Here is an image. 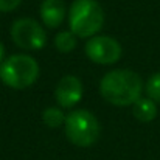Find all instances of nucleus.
I'll return each instance as SVG.
<instances>
[{
    "instance_id": "1",
    "label": "nucleus",
    "mask_w": 160,
    "mask_h": 160,
    "mask_svg": "<svg viewBox=\"0 0 160 160\" xmlns=\"http://www.w3.org/2000/svg\"><path fill=\"white\" fill-rule=\"evenodd\" d=\"M143 92V81L138 73L128 68H115L106 73L100 82V93L107 103L118 107L134 106Z\"/></svg>"
},
{
    "instance_id": "2",
    "label": "nucleus",
    "mask_w": 160,
    "mask_h": 160,
    "mask_svg": "<svg viewBox=\"0 0 160 160\" xmlns=\"http://www.w3.org/2000/svg\"><path fill=\"white\" fill-rule=\"evenodd\" d=\"M70 31L78 38H93L104 23V12L97 0H75L68 11Z\"/></svg>"
},
{
    "instance_id": "3",
    "label": "nucleus",
    "mask_w": 160,
    "mask_h": 160,
    "mask_svg": "<svg viewBox=\"0 0 160 160\" xmlns=\"http://www.w3.org/2000/svg\"><path fill=\"white\" fill-rule=\"evenodd\" d=\"M39 64L28 54H12L0 64V79L5 86L22 90L36 82Z\"/></svg>"
},
{
    "instance_id": "4",
    "label": "nucleus",
    "mask_w": 160,
    "mask_h": 160,
    "mask_svg": "<svg viewBox=\"0 0 160 160\" xmlns=\"http://www.w3.org/2000/svg\"><path fill=\"white\" fill-rule=\"evenodd\" d=\"M64 131L70 143L79 148H89L100 137V123L92 112L78 109L65 117Z\"/></svg>"
},
{
    "instance_id": "5",
    "label": "nucleus",
    "mask_w": 160,
    "mask_h": 160,
    "mask_svg": "<svg viewBox=\"0 0 160 160\" xmlns=\"http://www.w3.org/2000/svg\"><path fill=\"white\" fill-rule=\"evenodd\" d=\"M11 39L22 50H41L47 44V33L38 20L22 17L12 23Z\"/></svg>"
},
{
    "instance_id": "6",
    "label": "nucleus",
    "mask_w": 160,
    "mask_h": 160,
    "mask_svg": "<svg viewBox=\"0 0 160 160\" xmlns=\"http://www.w3.org/2000/svg\"><path fill=\"white\" fill-rule=\"evenodd\" d=\"M86 54L95 64L110 65L121 58V45L110 36H93L86 44Z\"/></svg>"
},
{
    "instance_id": "7",
    "label": "nucleus",
    "mask_w": 160,
    "mask_h": 160,
    "mask_svg": "<svg viewBox=\"0 0 160 160\" xmlns=\"http://www.w3.org/2000/svg\"><path fill=\"white\" fill-rule=\"evenodd\" d=\"M54 98L58 104L64 109L76 106L82 98V82L73 75H67L59 79L54 89Z\"/></svg>"
},
{
    "instance_id": "8",
    "label": "nucleus",
    "mask_w": 160,
    "mask_h": 160,
    "mask_svg": "<svg viewBox=\"0 0 160 160\" xmlns=\"http://www.w3.org/2000/svg\"><path fill=\"white\" fill-rule=\"evenodd\" d=\"M65 17V5L62 0H44L41 5V19L45 27L58 28Z\"/></svg>"
},
{
    "instance_id": "9",
    "label": "nucleus",
    "mask_w": 160,
    "mask_h": 160,
    "mask_svg": "<svg viewBox=\"0 0 160 160\" xmlns=\"http://www.w3.org/2000/svg\"><path fill=\"white\" fill-rule=\"evenodd\" d=\"M134 117L142 123H149L157 117V106L151 98H140L132 106Z\"/></svg>"
},
{
    "instance_id": "10",
    "label": "nucleus",
    "mask_w": 160,
    "mask_h": 160,
    "mask_svg": "<svg viewBox=\"0 0 160 160\" xmlns=\"http://www.w3.org/2000/svg\"><path fill=\"white\" fill-rule=\"evenodd\" d=\"M54 45L61 53H70L76 47V36L72 31H61L54 38Z\"/></svg>"
},
{
    "instance_id": "11",
    "label": "nucleus",
    "mask_w": 160,
    "mask_h": 160,
    "mask_svg": "<svg viewBox=\"0 0 160 160\" xmlns=\"http://www.w3.org/2000/svg\"><path fill=\"white\" fill-rule=\"evenodd\" d=\"M42 120L48 128H59L64 124L65 117L59 107H47L42 113Z\"/></svg>"
},
{
    "instance_id": "12",
    "label": "nucleus",
    "mask_w": 160,
    "mask_h": 160,
    "mask_svg": "<svg viewBox=\"0 0 160 160\" xmlns=\"http://www.w3.org/2000/svg\"><path fill=\"white\" fill-rule=\"evenodd\" d=\"M148 97L156 103H160V72L154 73L152 76H149L148 82H146V87H145Z\"/></svg>"
},
{
    "instance_id": "13",
    "label": "nucleus",
    "mask_w": 160,
    "mask_h": 160,
    "mask_svg": "<svg viewBox=\"0 0 160 160\" xmlns=\"http://www.w3.org/2000/svg\"><path fill=\"white\" fill-rule=\"evenodd\" d=\"M22 0H0V11L3 12H9L12 9H16L20 5Z\"/></svg>"
},
{
    "instance_id": "14",
    "label": "nucleus",
    "mask_w": 160,
    "mask_h": 160,
    "mask_svg": "<svg viewBox=\"0 0 160 160\" xmlns=\"http://www.w3.org/2000/svg\"><path fill=\"white\" fill-rule=\"evenodd\" d=\"M3 56H5V47H3V44L0 42V62H2Z\"/></svg>"
}]
</instances>
